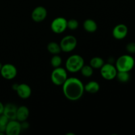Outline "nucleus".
I'll list each match as a JSON object with an SVG mask.
<instances>
[{
  "label": "nucleus",
  "instance_id": "obj_1",
  "mask_svg": "<svg viewBox=\"0 0 135 135\" xmlns=\"http://www.w3.org/2000/svg\"><path fill=\"white\" fill-rule=\"evenodd\" d=\"M65 97L70 101H77L83 97L84 92V85L80 79L75 77L67 78L62 85Z\"/></svg>",
  "mask_w": 135,
  "mask_h": 135
},
{
  "label": "nucleus",
  "instance_id": "obj_2",
  "mask_svg": "<svg viewBox=\"0 0 135 135\" xmlns=\"http://www.w3.org/2000/svg\"><path fill=\"white\" fill-rule=\"evenodd\" d=\"M84 65L83 57L78 54H74L67 58L65 62V69L71 73H76L80 71Z\"/></svg>",
  "mask_w": 135,
  "mask_h": 135
},
{
  "label": "nucleus",
  "instance_id": "obj_3",
  "mask_svg": "<svg viewBox=\"0 0 135 135\" xmlns=\"http://www.w3.org/2000/svg\"><path fill=\"white\" fill-rule=\"evenodd\" d=\"M134 59L128 54L121 55L115 62V67L117 71L130 72L134 68Z\"/></svg>",
  "mask_w": 135,
  "mask_h": 135
},
{
  "label": "nucleus",
  "instance_id": "obj_4",
  "mask_svg": "<svg viewBox=\"0 0 135 135\" xmlns=\"http://www.w3.org/2000/svg\"><path fill=\"white\" fill-rule=\"evenodd\" d=\"M68 78L67 71L64 68L59 67L54 68L51 74V80L54 84L62 86Z\"/></svg>",
  "mask_w": 135,
  "mask_h": 135
},
{
  "label": "nucleus",
  "instance_id": "obj_5",
  "mask_svg": "<svg viewBox=\"0 0 135 135\" xmlns=\"http://www.w3.org/2000/svg\"><path fill=\"white\" fill-rule=\"evenodd\" d=\"M59 45L62 51L65 53L71 52L77 46V40L73 35L65 36L61 39Z\"/></svg>",
  "mask_w": 135,
  "mask_h": 135
},
{
  "label": "nucleus",
  "instance_id": "obj_6",
  "mask_svg": "<svg viewBox=\"0 0 135 135\" xmlns=\"http://www.w3.org/2000/svg\"><path fill=\"white\" fill-rule=\"evenodd\" d=\"M117 70L115 66L112 63H104L100 68V74L103 79L107 80H113L116 78Z\"/></svg>",
  "mask_w": 135,
  "mask_h": 135
},
{
  "label": "nucleus",
  "instance_id": "obj_7",
  "mask_svg": "<svg viewBox=\"0 0 135 135\" xmlns=\"http://www.w3.org/2000/svg\"><path fill=\"white\" fill-rule=\"evenodd\" d=\"M67 28V20L62 17L55 18L51 22V29L55 34L63 33Z\"/></svg>",
  "mask_w": 135,
  "mask_h": 135
},
{
  "label": "nucleus",
  "instance_id": "obj_8",
  "mask_svg": "<svg viewBox=\"0 0 135 135\" xmlns=\"http://www.w3.org/2000/svg\"><path fill=\"white\" fill-rule=\"evenodd\" d=\"M0 74L6 80H13L17 75V69L15 66L11 63L3 65Z\"/></svg>",
  "mask_w": 135,
  "mask_h": 135
},
{
  "label": "nucleus",
  "instance_id": "obj_9",
  "mask_svg": "<svg viewBox=\"0 0 135 135\" xmlns=\"http://www.w3.org/2000/svg\"><path fill=\"white\" fill-rule=\"evenodd\" d=\"M22 131L21 122L17 119L9 120L5 127V134L7 135H18Z\"/></svg>",
  "mask_w": 135,
  "mask_h": 135
},
{
  "label": "nucleus",
  "instance_id": "obj_10",
  "mask_svg": "<svg viewBox=\"0 0 135 135\" xmlns=\"http://www.w3.org/2000/svg\"><path fill=\"white\" fill-rule=\"evenodd\" d=\"M47 16V11L43 6H38L33 9L31 14L32 19L36 22H40L44 21Z\"/></svg>",
  "mask_w": 135,
  "mask_h": 135
},
{
  "label": "nucleus",
  "instance_id": "obj_11",
  "mask_svg": "<svg viewBox=\"0 0 135 135\" xmlns=\"http://www.w3.org/2000/svg\"><path fill=\"white\" fill-rule=\"evenodd\" d=\"M128 34V28L124 24L117 25L112 30V35L116 40H123Z\"/></svg>",
  "mask_w": 135,
  "mask_h": 135
},
{
  "label": "nucleus",
  "instance_id": "obj_12",
  "mask_svg": "<svg viewBox=\"0 0 135 135\" xmlns=\"http://www.w3.org/2000/svg\"><path fill=\"white\" fill-rule=\"evenodd\" d=\"M16 92H17L18 97L23 99V100L28 99L32 94L31 88L28 84H25V83L18 84Z\"/></svg>",
  "mask_w": 135,
  "mask_h": 135
},
{
  "label": "nucleus",
  "instance_id": "obj_13",
  "mask_svg": "<svg viewBox=\"0 0 135 135\" xmlns=\"http://www.w3.org/2000/svg\"><path fill=\"white\" fill-rule=\"evenodd\" d=\"M17 108L18 107L15 104H12V103H8L6 105H4L3 114L9 120L16 119Z\"/></svg>",
  "mask_w": 135,
  "mask_h": 135
},
{
  "label": "nucleus",
  "instance_id": "obj_14",
  "mask_svg": "<svg viewBox=\"0 0 135 135\" xmlns=\"http://www.w3.org/2000/svg\"><path fill=\"white\" fill-rule=\"evenodd\" d=\"M29 115H30V111L28 108L25 105H21L17 108L16 119L19 122H23L27 120Z\"/></svg>",
  "mask_w": 135,
  "mask_h": 135
},
{
  "label": "nucleus",
  "instance_id": "obj_15",
  "mask_svg": "<svg viewBox=\"0 0 135 135\" xmlns=\"http://www.w3.org/2000/svg\"><path fill=\"white\" fill-rule=\"evenodd\" d=\"M83 27L85 31L89 33H93L97 30L98 25L96 21L91 18H87L83 23Z\"/></svg>",
  "mask_w": 135,
  "mask_h": 135
},
{
  "label": "nucleus",
  "instance_id": "obj_16",
  "mask_svg": "<svg viewBox=\"0 0 135 135\" xmlns=\"http://www.w3.org/2000/svg\"><path fill=\"white\" fill-rule=\"evenodd\" d=\"M100 86L97 81L92 80L84 86V90L90 94H96L100 90Z\"/></svg>",
  "mask_w": 135,
  "mask_h": 135
},
{
  "label": "nucleus",
  "instance_id": "obj_17",
  "mask_svg": "<svg viewBox=\"0 0 135 135\" xmlns=\"http://www.w3.org/2000/svg\"><path fill=\"white\" fill-rule=\"evenodd\" d=\"M47 51L53 55H57L61 51L60 45L55 42H51L47 46Z\"/></svg>",
  "mask_w": 135,
  "mask_h": 135
},
{
  "label": "nucleus",
  "instance_id": "obj_18",
  "mask_svg": "<svg viewBox=\"0 0 135 135\" xmlns=\"http://www.w3.org/2000/svg\"><path fill=\"white\" fill-rule=\"evenodd\" d=\"M104 61L100 57H94L91 59L90 61V65L94 69H99L104 65Z\"/></svg>",
  "mask_w": 135,
  "mask_h": 135
},
{
  "label": "nucleus",
  "instance_id": "obj_19",
  "mask_svg": "<svg viewBox=\"0 0 135 135\" xmlns=\"http://www.w3.org/2000/svg\"><path fill=\"white\" fill-rule=\"evenodd\" d=\"M116 78L117 80L122 83H126L129 81L131 78V75L129 72L126 71H117Z\"/></svg>",
  "mask_w": 135,
  "mask_h": 135
},
{
  "label": "nucleus",
  "instance_id": "obj_20",
  "mask_svg": "<svg viewBox=\"0 0 135 135\" xmlns=\"http://www.w3.org/2000/svg\"><path fill=\"white\" fill-rule=\"evenodd\" d=\"M80 73H81L82 75L84 76V77H90L92 76L94 73V69L91 67L90 65H84L83 67H82L80 69Z\"/></svg>",
  "mask_w": 135,
  "mask_h": 135
},
{
  "label": "nucleus",
  "instance_id": "obj_21",
  "mask_svg": "<svg viewBox=\"0 0 135 135\" xmlns=\"http://www.w3.org/2000/svg\"><path fill=\"white\" fill-rule=\"evenodd\" d=\"M62 61H63L62 58L59 56V54H57V55H54V56L51 57L50 63L54 68H57V67H61L62 64Z\"/></svg>",
  "mask_w": 135,
  "mask_h": 135
},
{
  "label": "nucleus",
  "instance_id": "obj_22",
  "mask_svg": "<svg viewBox=\"0 0 135 135\" xmlns=\"http://www.w3.org/2000/svg\"><path fill=\"white\" fill-rule=\"evenodd\" d=\"M79 21L75 18H71L67 21V28L71 30H75L79 27Z\"/></svg>",
  "mask_w": 135,
  "mask_h": 135
},
{
  "label": "nucleus",
  "instance_id": "obj_23",
  "mask_svg": "<svg viewBox=\"0 0 135 135\" xmlns=\"http://www.w3.org/2000/svg\"><path fill=\"white\" fill-rule=\"evenodd\" d=\"M126 50L129 54H135V42H129L126 46Z\"/></svg>",
  "mask_w": 135,
  "mask_h": 135
},
{
  "label": "nucleus",
  "instance_id": "obj_24",
  "mask_svg": "<svg viewBox=\"0 0 135 135\" xmlns=\"http://www.w3.org/2000/svg\"><path fill=\"white\" fill-rule=\"evenodd\" d=\"M3 110H4V105L1 102H0V115L3 113Z\"/></svg>",
  "mask_w": 135,
  "mask_h": 135
},
{
  "label": "nucleus",
  "instance_id": "obj_25",
  "mask_svg": "<svg viewBox=\"0 0 135 135\" xmlns=\"http://www.w3.org/2000/svg\"><path fill=\"white\" fill-rule=\"evenodd\" d=\"M18 84H13V86H12V88H13V90H14L15 91L17 90V87H18Z\"/></svg>",
  "mask_w": 135,
  "mask_h": 135
},
{
  "label": "nucleus",
  "instance_id": "obj_26",
  "mask_svg": "<svg viewBox=\"0 0 135 135\" xmlns=\"http://www.w3.org/2000/svg\"><path fill=\"white\" fill-rule=\"evenodd\" d=\"M2 65H3L1 64V63H0V71H1V67H2Z\"/></svg>",
  "mask_w": 135,
  "mask_h": 135
}]
</instances>
